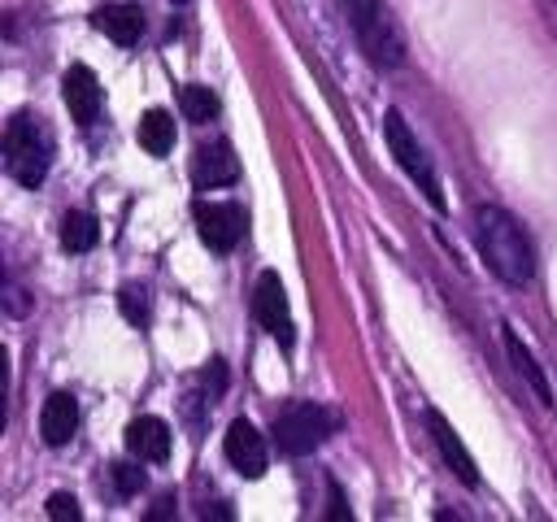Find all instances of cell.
I'll list each match as a JSON object with an SVG mask.
<instances>
[{
    "mask_svg": "<svg viewBox=\"0 0 557 522\" xmlns=\"http://www.w3.org/2000/svg\"><path fill=\"white\" fill-rule=\"evenodd\" d=\"M474 239H479V252L487 261V270L509 283V287H527L535 278V248H531V235L522 231V222L500 209V204H479L474 209Z\"/></svg>",
    "mask_w": 557,
    "mask_h": 522,
    "instance_id": "6da1fadb",
    "label": "cell"
},
{
    "mask_svg": "<svg viewBox=\"0 0 557 522\" xmlns=\"http://www.w3.org/2000/svg\"><path fill=\"white\" fill-rule=\"evenodd\" d=\"M52 165V135L39 117L17 113L4 126V170L22 183V187H39L48 178Z\"/></svg>",
    "mask_w": 557,
    "mask_h": 522,
    "instance_id": "7a4b0ae2",
    "label": "cell"
},
{
    "mask_svg": "<svg viewBox=\"0 0 557 522\" xmlns=\"http://www.w3.org/2000/svg\"><path fill=\"white\" fill-rule=\"evenodd\" d=\"M344 9H348V22H352L361 52L374 65H387V70L405 65V35H400V22L392 17L387 0H344Z\"/></svg>",
    "mask_w": 557,
    "mask_h": 522,
    "instance_id": "3957f363",
    "label": "cell"
},
{
    "mask_svg": "<svg viewBox=\"0 0 557 522\" xmlns=\"http://www.w3.org/2000/svg\"><path fill=\"white\" fill-rule=\"evenodd\" d=\"M335 426H339V418H335L326 405H318V400H296V405H287V409L274 418V439H278L283 452L305 457V452H313L318 444H326V439L335 435Z\"/></svg>",
    "mask_w": 557,
    "mask_h": 522,
    "instance_id": "277c9868",
    "label": "cell"
},
{
    "mask_svg": "<svg viewBox=\"0 0 557 522\" xmlns=\"http://www.w3.org/2000/svg\"><path fill=\"white\" fill-rule=\"evenodd\" d=\"M383 135H387V148H392V157H396V165L422 187V196L435 204V209H444V191H440V178H435V165H431V157L422 152V144L413 139V130L405 126V117L392 109L387 113V122H383Z\"/></svg>",
    "mask_w": 557,
    "mask_h": 522,
    "instance_id": "5b68a950",
    "label": "cell"
},
{
    "mask_svg": "<svg viewBox=\"0 0 557 522\" xmlns=\"http://www.w3.org/2000/svg\"><path fill=\"white\" fill-rule=\"evenodd\" d=\"M196 226H200V239L213 252H231L244 235V209L231 204V200H200L196 204Z\"/></svg>",
    "mask_w": 557,
    "mask_h": 522,
    "instance_id": "8992f818",
    "label": "cell"
},
{
    "mask_svg": "<svg viewBox=\"0 0 557 522\" xmlns=\"http://www.w3.org/2000/svg\"><path fill=\"white\" fill-rule=\"evenodd\" d=\"M252 313H257V322H261L283 348H292V309H287V291H283V283H278L274 270H265V274L257 278V287H252Z\"/></svg>",
    "mask_w": 557,
    "mask_h": 522,
    "instance_id": "52a82bcc",
    "label": "cell"
},
{
    "mask_svg": "<svg viewBox=\"0 0 557 522\" xmlns=\"http://www.w3.org/2000/svg\"><path fill=\"white\" fill-rule=\"evenodd\" d=\"M222 452H226V461H231L244 478H261V474H265V465H270V452H265L261 431H257L252 422H244V418H235V422L226 426Z\"/></svg>",
    "mask_w": 557,
    "mask_h": 522,
    "instance_id": "ba28073f",
    "label": "cell"
},
{
    "mask_svg": "<svg viewBox=\"0 0 557 522\" xmlns=\"http://www.w3.org/2000/svg\"><path fill=\"white\" fill-rule=\"evenodd\" d=\"M191 178H196V187H200V191H213V187H226V183H235V178H239V161H235V148H231L226 139L196 148V157H191Z\"/></svg>",
    "mask_w": 557,
    "mask_h": 522,
    "instance_id": "9c48e42d",
    "label": "cell"
},
{
    "mask_svg": "<svg viewBox=\"0 0 557 522\" xmlns=\"http://www.w3.org/2000/svg\"><path fill=\"white\" fill-rule=\"evenodd\" d=\"M426 426H431V439H435V448H440V457L448 461V470L466 483V487H479V470H474V457L466 452V444H461V435L453 431V422L440 413V409H426Z\"/></svg>",
    "mask_w": 557,
    "mask_h": 522,
    "instance_id": "30bf717a",
    "label": "cell"
},
{
    "mask_svg": "<svg viewBox=\"0 0 557 522\" xmlns=\"http://www.w3.org/2000/svg\"><path fill=\"white\" fill-rule=\"evenodd\" d=\"M61 96H65V109H70L74 122H83V126L96 122V113H100V83H96V74L87 65H70L65 70Z\"/></svg>",
    "mask_w": 557,
    "mask_h": 522,
    "instance_id": "8fae6325",
    "label": "cell"
},
{
    "mask_svg": "<svg viewBox=\"0 0 557 522\" xmlns=\"http://www.w3.org/2000/svg\"><path fill=\"white\" fill-rule=\"evenodd\" d=\"M74 431H78V400L70 391H52L44 400V409H39V435H44V444L48 448H61V444L74 439Z\"/></svg>",
    "mask_w": 557,
    "mask_h": 522,
    "instance_id": "7c38bea8",
    "label": "cell"
},
{
    "mask_svg": "<svg viewBox=\"0 0 557 522\" xmlns=\"http://www.w3.org/2000/svg\"><path fill=\"white\" fill-rule=\"evenodd\" d=\"M91 26L113 44H135L144 35V9L139 4H100Z\"/></svg>",
    "mask_w": 557,
    "mask_h": 522,
    "instance_id": "4fadbf2b",
    "label": "cell"
},
{
    "mask_svg": "<svg viewBox=\"0 0 557 522\" xmlns=\"http://www.w3.org/2000/svg\"><path fill=\"white\" fill-rule=\"evenodd\" d=\"M126 448H131L139 461H165V457H170V426H165L161 418L144 413V418H135V422L126 426Z\"/></svg>",
    "mask_w": 557,
    "mask_h": 522,
    "instance_id": "5bb4252c",
    "label": "cell"
},
{
    "mask_svg": "<svg viewBox=\"0 0 557 522\" xmlns=\"http://www.w3.org/2000/svg\"><path fill=\"white\" fill-rule=\"evenodd\" d=\"M505 352H509V365L518 370V378L531 387V396L540 400V405H553V387H548V378H544V370L535 365V357H531V348L518 339V331H505Z\"/></svg>",
    "mask_w": 557,
    "mask_h": 522,
    "instance_id": "9a60e30c",
    "label": "cell"
},
{
    "mask_svg": "<svg viewBox=\"0 0 557 522\" xmlns=\"http://www.w3.org/2000/svg\"><path fill=\"white\" fill-rule=\"evenodd\" d=\"M139 148L152 152V157H165L174 148V117L161 113V109H148L139 117Z\"/></svg>",
    "mask_w": 557,
    "mask_h": 522,
    "instance_id": "2e32d148",
    "label": "cell"
},
{
    "mask_svg": "<svg viewBox=\"0 0 557 522\" xmlns=\"http://www.w3.org/2000/svg\"><path fill=\"white\" fill-rule=\"evenodd\" d=\"M96 235H100V226H96L91 213L74 209V213L61 217V248H65V252H87V248L96 244Z\"/></svg>",
    "mask_w": 557,
    "mask_h": 522,
    "instance_id": "e0dca14e",
    "label": "cell"
},
{
    "mask_svg": "<svg viewBox=\"0 0 557 522\" xmlns=\"http://www.w3.org/2000/svg\"><path fill=\"white\" fill-rule=\"evenodd\" d=\"M178 109H183L187 122H209V117L218 113V96H213L209 87H200V83H187V87L178 91Z\"/></svg>",
    "mask_w": 557,
    "mask_h": 522,
    "instance_id": "ac0fdd59",
    "label": "cell"
},
{
    "mask_svg": "<svg viewBox=\"0 0 557 522\" xmlns=\"http://www.w3.org/2000/svg\"><path fill=\"white\" fill-rule=\"evenodd\" d=\"M122 313L131 318V322H148V291L144 287H122Z\"/></svg>",
    "mask_w": 557,
    "mask_h": 522,
    "instance_id": "d6986e66",
    "label": "cell"
},
{
    "mask_svg": "<svg viewBox=\"0 0 557 522\" xmlns=\"http://www.w3.org/2000/svg\"><path fill=\"white\" fill-rule=\"evenodd\" d=\"M109 474H113V487H117V496H135V492L144 487V470H135V465H126V461H117Z\"/></svg>",
    "mask_w": 557,
    "mask_h": 522,
    "instance_id": "ffe728a7",
    "label": "cell"
},
{
    "mask_svg": "<svg viewBox=\"0 0 557 522\" xmlns=\"http://www.w3.org/2000/svg\"><path fill=\"white\" fill-rule=\"evenodd\" d=\"M48 518L52 522H78L83 509H78V500L70 492H57V496H48Z\"/></svg>",
    "mask_w": 557,
    "mask_h": 522,
    "instance_id": "44dd1931",
    "label": "cell"
},
{
    "mask_svg": "<svg viewBox=\"0 0 557 522\" xmlns=\"http://www.w3.org/2000/svg\"><path fill=\"white\" fill-rule=\"evenodd\" d=\"M326 492H331V509H326V518H331V522H344V518H348V505H344L339 483H335V478H326Z\"/></svg>",
    "mask_w": 557,
    "mask_h": 522,
    "instance_id": "7402d4cb",
    "label": "cell"
},
{
    "mask_svg": "<svg viewBox=\"0 0 557 522\" xmlns=\"http://www.w3.org/2000/svg\"><path fill=\"white\" fill-rule=\"evenodd\" d=\"M170 509H174V500H170V496H165V500H157V509H152V513H148V518H170Z\"/></svg>",
    "mask_w": 557,
    "mask_h": 522,
    "instance_id": "603a6c76",
    "label": "cell"
}]
</instances>
